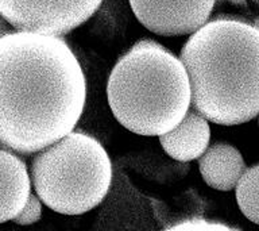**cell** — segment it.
Segmentation results:
<instances>
[{
	"instance_id": "1",
	"label": "cell",
	"mask_w": 259,
	"mask_h": 231,
	"mask_svg": "<svg viewBox=\"0 0 259 231\" xmlns=\"http://www.w3.org/2000/svg\"><path fill=\"white\" fill-rule=\"evenodd\" d=\"M87 80L57 35L11 31L0 38V145L31 154L74 130Z\"/></svg>"
},
{
	"instance_id": "2",
	"label": "cell",
	"mask_w": 259,
	"mask_h": 231,
	"mask_svg": "<svg viewBox=\"0 0 259 231\" xmlns=\"http://www.w3.org/2000/svg\"><path fill=\"white\" fill-rule=\"evenodd\" d=\"M190 104L209 122L242 125L259 115V30L216 19L192 32L181 50Z\"/></svg>"
},
{
	"instance_id": "3",
	"label": "cell",
	"mask_w": 259,
	"mask_h": 231,
	"mask_svg": "<svg viewBox=\"0 0 259 231\" xmlns=\"http://www.w3.org/2000/svg\"><path fill=\"white\" fill-rule=\"evenodd\" d=\"M107 97L116 121L145 137L167 133L192 105L189 77L181 58L150 41L133 46L115 64Z\"/></svg>"
},
{
	"instance_id": "4",
	"label": "cell",
	"mask_w": 259,
	"mask_h": 231,
	"mask_svg": "<svg viewBox=\"0 0 259 231\" xmlns=\"http://www.w3.org/2000/svg\"><path fill=\"white\" fill-rule=\"evenodd\" d=\"M30 176L45 206L62 215H81L104 200L112 181V165L97 139L70 131L36 151Z\"/></svg>"
},
{
	"instance_id": "5",
	"label": "cell",
	"mask_w": 259,
	"mask_h": 231,
	"mask_svg": "<svg viewBox=\"0 0 259 231\" xmlns=\"http://www.w3.org/2000/svg\"><path fill=\"white\" fill-rule=\"evenodd\" d=\"M103 0H0V14L19 31L64 35L85 23Z\"/></svg>"
},
{
	"instance_id": "6",
	"label": "cell",
	"mask_w": 259,
	"mask_h": 231,
	"mask_svg": "<svg viewBox=\"0 0 259 231\" xmlns=\"http://www.w3.org/2000/svg\"><path fill=\"white\" fill-rule=\"evenodd\" d=\"M130 6L147 30L174 36L192 34L204 26L214 0H130Z\"/></svg>"
},
{
	"instance_id": "7",
	"label": "cell",
	"mask_w": 259,
	"mask_h": 231,
	"mask_svg": "<svg viewBox=\"0 0 259 231\" xmlns=\"http://www.w3.org/2000/svg\"><path fill=\"white\" fill-rule=\"evenodd\" d=\"M209 139L208 119L196 109H189L176 127L159 135L162 149L169 157L181 162L198 160L208 149Z\"/></svg>"
},
{
	"instance_id": "8",
	"label": "cell",
	"mask_w": 259,
	"mask_h": 231,
	"mask_svg": "<svg viewBox=\"0 0 259 231\" xmlns=\"http://www.w3.org/2000/svg\"><path fill=\"white\" fill-rule=\"evenodd\" d=\"M31 195V176L18 156L0 149V223L14 220Z\"/></svg>"
},
{
	"instance_id": "9",
	"label": "cell",
	"mask_w": 259,
	"mask_h": 231,
	"mask_svg": "<svg viewBox=\"0 0 259 231\" xmlns=\"http://www.w3.org/2000/svg\"><path fill=\"white\" fill-rule=\"evenodd\" d=\"M198 160L202 180L210 188L224 192L235 189L247 170L240 151L227 143H214Z\"/></svg>"
},
{
	"instance_id": "10",
	"label": "cell",
	"mask_w": 259,
	"mask_h": 231,
	"mask_svg": "<svg viewBox=\"0 0 259 231\" xmlns=\"http://www.w3.org/2000/svg\"><path fill=\"white\" fill-rule=\"evenodd\" d=\"M236 202L248 220L259 224V165L247 169L235 186Z\"/></svg>"
},
{
	"instance_id": "11",
	"label": "cell",
	"mask_w": 259,
	"mask_h": 231,
	"mask_svg": "<svg viewBox=\"0 0 259 231\" xmlns=\"http://www.w3.org/2000/svg\"><path fill=\"white\" fill-rule=\"evenodd\" d=\"M40 215H42V200L38 195H30V198L18 216L14 219V222L20 226H28L38 222Z\"/></svg>"
},
{
	"instance_id": "12",
	"label": "cell",
	"mask_w": 259,
	"mask_h": 231,
	"mask_svg": "<svg viewBox=\"0 0 259 231\" xmlns=\"http://www.w3.org/2000/svg\"><path fill=\"white\" fill-rule=\"evenodd\" d=\"M170 228L173 230H228L230 227L222 223L204 220V219H190V220L174 224Z\"/></svg>"
},
{
	"instance_id": "13",
	"label": "cell",
	"mask_w": 259,
	"mask_h": 231,
	"mask_svg": "<svg viewBox=\"0 0 259 231\" xmlns=\"http://www.w3.org/2000/svg\"><path fill=\"white\" fill-rule=\"evenodd\" d=\"M10 26H11V24L8 23L7 19L0 14V38L4 35H7V34H10V32L12 31Z\"/></svg>"
},
{
	"instance_id": "14",
	"label": "cell",
	"mask_w": 259,
	"mask_h": 231,
	"mask_svg": "<svg viewBox=\"0 0 259 231\" xmlns=\"http://www.w3.org/2000/svg\"><path fill=\"white\" fill-rule=\"evenodd\" d=\"M228 2H231V3H234V4H244V3H246V0H228Z\"/></svg>"
},
{
	"instance_id": "15",
	"label": "cell",
	"mask_w": 259,
	"mask_h": 231,
	"mask_svg": "<svg viewBox=\"0 0 259 231\" xmlns=\"http://www.w3.org/2000/svg\"><path fill=\"white\" fill-rule=\"evenodd\" d=\"M254 26H255V27H256V28H258V30H259V19H256V20H255Z\"/></svg>"
},
{
	"instance_id": "16",
	"label": "cell",
	"mask_w": 259,
	"mask_h": 231,
	"mask_svg": "<svg viewBox=\"0 0 259 231\" xmlns=\"http://www.w3.org/2000/svg\"><path fill=\"white\" fill-rule=\"evenodd\" d=\"M256 2H259V0H256Z\"/></svg>"
}]
</instances>
